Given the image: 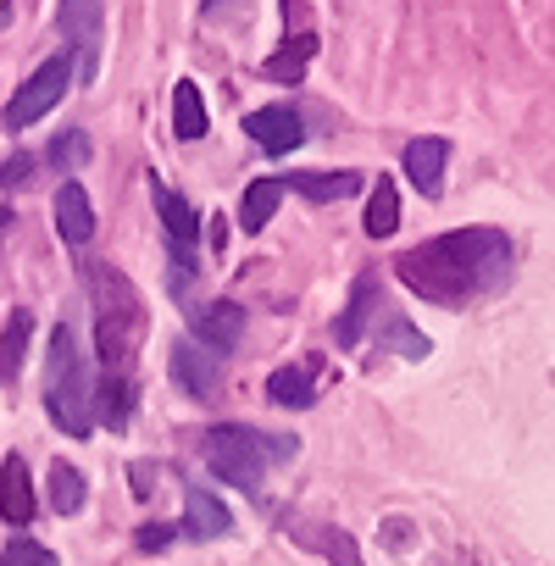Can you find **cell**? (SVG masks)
<instances>
[{
    "mask_svg": "<svg viewBox=\"0 0 555 566\" xmlns=\"http://www.w3.org/2000/svg\"><path fill=\"white\" fill-rule=\"evenodd\" d=\"M395 272L411 295L433 306H467L478 295H494L511 277V239L500 228H455L428 239L422 250L395 255Z\"/></svg>",
    "mask_w": 555,
    "mask_h": 566,
    "instance_id": "obj_1",
    "label": "cell"
},
{
    "mask_svg": "<svg viewBox=\"0 0 555 566\" xmlns=\"http://www.w3.org/2000/svg\"><path fill=\"white\" fill-rule=\"evenodd\" d=\"M200 450H206V467L233 483V489H261V472L272 461L295 455V433H261V428H244V422H217L200 433Z\"/></svg>",
    "mask_w": 555,
    "mask_h": 566,
    "instance_id": "obj_2",
    "label": "cell"
},
{
    "mask_svg": "<svg viewBox=\"0 0 555 566\" xmlns=\"http://www.w3.org/2000/svg\"><path fill=\"white\" fill-rule=\"evenodd\" d=\"M45 406L56 417L62 433L73 439H90L95 433V400H90V373H84V350H78V334L62 323L51 334V384H45Z\"/></svg>",
    "mask_w": 555,
    "mask_h": 566,
    "instance_id": "obj_3",
    "label": "cell"
},
{
    "mask_svg": "<svg viewBox=\"0 0 555 566\" xmlns=\"http://www.w3.org/2000/svg\"><path fill=\"white\" fill-rule=\"evenodd\" d=\"M101 312H95V328H101V356H106V373H128L134 350H139V328H145V312L134 301V290L123 277L101 272Z\"/></svg>",
    "mask_w": 555,
    "mask_h": 566,
    "instance_id": "obj_4",
    "label": "cell"
},
{
    "mask_svg": "<svg viewBox=\"0 0 555 566\" xmlns=\"http://www.w3.org/2000/svg\"><path fill=\"white\" fill-rule=\"evenodd\" d=\"M56 29H62L67 45H73V67H78V78L95 84V73H101L106 7H101V0H62V7H56Z\"/></svg>",
    "mask_w": 555,
    "mask_h": 566,
    "instance_id": "obj_5",
    "label": "cell"
},
{
    "mask_svg": "<svg viewBox=\"0 0 555 566\" xmlns=\"http://www.w3.org/2000/svg\"><path fill=\"white\" fill-rule=\"evenodd\" d=\"M73 78H78V73H73V56H51L45 67H34V78H29V84L12 95V106H7V128H29V123H40L45 112H56Z\"/></svg>",
    "mask_w": 555,
    "mask_h": 566,
    "instance_id": "obj_6",
    "label": "cell"
},
{
    "mask_svg": "<svg viewBox=\"0 0 555 566\" xmlns=\"http://www.w3.org/2000/svg\"><path fill=\"white\" fill-rule=\"evenodd\" d=\"M172 378H178V389H184L189 400H211V395L222 389V361H217V350H206L200 339H178V345H172Z\"/></svg>",
    "mask_w": 555,
    "mask_h": 566,
    "instance_id": "obj_7",
    "label": "cell"
},
{
    "mask_svg": "<svg viewBox=\"0 0 555 566\" xmlns=\"http://www.w3.org/2000/svg\"><path fill=\"white\" fill-rule=\"evenodd\" d=\"M244 134H250L266 156H290V150L306 139V123H301V112H290V106H261V112L244 117Z\"/></svg>",
    "mask_w": 555,
    "mask_h": 566,
    "instance_id": "obj_8",
    "label": "cell"
},
{
    "mask_svg": "<svg viewBox=\"0 0 555 566\" xmlns=\"http://www.w3.org/2000/svg\"><path fill=\"white\" fill-rule=\"evenodd\" d=\"M406 178L422 189V195H439L444 189V161H450V145L439 139V134H422V139H411L406 145Z\"/></svg>",
    "mask_w": 555,
    "mask_h": 566,
    "instance_id": "obj_9",
    "label": "cell"
},
{
    "mask_svg": "<svg viewBox=\"0 0 555 566\" xmlns=\"http://www.w3.org/2000/svg\"><path fill=\"white\" fill-rule=\"evenodd\" d=\"M150 195H156V211H161V222H167L172 255H178V261H189V244L200 239V211H195L184 195H172L167 184H150Z\"/></svg>",
    "mask_w": 555,
    "mask_h": 566,
    "instance_id": "obj_10",
    "label": "cell"
},
{
    "mask_svg": "<svg viewBox=\"0 0 555 566\" xmlns=\"http://www.w3.org/2000/svg\"><path fill=\"white\" fill-rule=\"evenodd\" d=\"M0 516L12 527H29V516H34V478H29L23 455L0 461Z\"/></svg>",
    "mask_w": 555,
    "mask_h": 566,
    "instance_id": "obj_11",
    "label": "cell"
},
{
    "mask_svg": "<svg viewBox=\"0 0 555 566\" xmlns=\"http://www.w3.org/2000/svg\"><path fill=\"white\" fill-rule=\"evenodd\" d=\"M195 334H200L206 350H233V345L244 339V306H233V301L200 306V312H195Z\"/></svg>",
    "mask_w": 555,
    "mask_h": 566,
    "instance_id": "obj_12",
    "label": "cell"
},
{
    "mask_svg": "<svg viewBox=\"0 0 555 566\" xmlns=\"http://www.w3.org/2000/svg\"><path fill=\"white\" fill-rule=\"evenodd\" d=\"M56 233H62L73 250L95 239V211H90V195H84L73 178L56 189Z\"/></svg>",
    "mask_w": 555,
    "mask_h": 566,
    "instance_id": "obj_13",
    "label": "cell"
},
{
    "mask_svg": "<svg viewBox=\"0 0 555 566\" xmlns=\"http://www.w3.org/2000/svg\"><path fill=\"white\" fill-rule=\"evenodd\" d=\"M184 533H189V538H228V533H233V516H228V505H222L217 494L189 489V494H184Z\"/></svg>",
    "mask_w": 555,
    "mask_h": 566,
    "instance_id": "obj_14",
    "label": "cell"
},
{
    "mask_svg": "<svg viewBox=\"0 0 555 566\" xmlns=\"http://www.w3.org/2000/svg\"><path fill=\"white\" fill-rule=\"evenodd\" d=\"M312 56H317V40H312V34H295L284 51H272V56L261 62V78H272V84H301L306 67H312Z\"/></svg>",
    "mask_w": 555,
    "mask_h": 566,
    "instance_id": "obj_15",
    "label": "cell"
},
{
    "mask_svg": "<svg viewBox=\"0 0 555 566\" xmlns=\"http://www.w3.org/2000/svg\"><path fill=\"white\" fill-rule=\"evenodd\" d=\"M278 200H284V178H255L244 184V200H239V228L244 233H261L278 211Z\"/></svg>",
    "mask_w": 555,
    "mask_h": 566,
    "instance_id": "obj_16",
    "label": "cell"
},
{
    "mask_svg": "<svg viewBox=\"0 0 555 566\" xmlns=\"http://www.w3.org/2000/svg\"><path fill=\"white\" fill-rule=\"evenodd\" d=\"M206 128H211V117H206L200 84H195V78H178V90H172V134H178V139H200Z\"/></svg>",
    "mask_w": 555,
    "mask_h": 566,
    "instance_id": "obj_17",
    "label": "cell"
},
{
    "mask_svg": "<svg viewBox=\"0 0 555 566\" xmlns=\"http://www.w3.org/2000/svg\"><path fill=\"white\" fill-rule=\"evenodd\" d=\"M284 189H295V195H306V200L328 206V200H339V195H356V189H362V178H356V172H290V178H284Z\"/></svg>",
    "mask_w": 555,
    "mask_h": 566,
    "instance_id": "obj_18",
    "label": "cell"
},
{
    "mask_svg": "<svg viewBox=\"0 0 555 566\" xmlns=\"http://www.w3.org/2000/svg\"><path fill=\"white\" fill-rule=\"evenodd\" d=\"M295 538H301V544H312V549H323V560H334V566H362V549H356V538H350L345 527L301 522V527H295Z\"/></svg>",
    "mask_w": 555,
    "mask_h": 566,
    "instance_id": "obj_19",
    "label": "cell"
},
{
    "mask_svg": "<svg viewBox=\"0 0 555 566\" xmlns=\"http://www.w3.org/2000/svg\"><path fill=\"white\" fill-rule=\"evenodd\" d=\"M29 334H34V317L29 312H12L7 328H0V384H12L23 356H29Z\"/></svg>",
    "mask_w": 555,
    "mask_h": 566,
    "instance_id": "obj_20",
    "label": "cell"
},
{
    "mask_svg": "<svg viewBox=\"0 0 555 566\" xmlns=\"http://www.w3.org/2000/svg\"><path fill=\"white\" fill-rule=\"evenodd\" d=\"M266 400L272 406H312L317 400V384H312V373L306 367H278L272 378H266Z\"/></svg>",
    "mask_w": 555,
    "mask_h": 566,
    "instance_id": "obj_21",
    "label": "cell"
},
{
    "mask_svg": "<svg viewBox=\"0 0 555 566\" xmlns=\"http://www.w3.org/2000/svg\"><path fill=\"white\" fill-rule=\"evenodd\" d=\"M362 228H367L373 239H389V233L400 228V195H395V184H389V178H378V189H373V200H367Z\"/></svg>",
    "mask_w": 555,
    "mask_h": 566,
    "instance_id": "obj_22",
    "label": "cell"
},
{
    "mask_svg": "<svg viewBox=\"0 0 555 566\" xmlns=\"http://www.w3.org/2000/svg\"><path fill=\"white\" fill-rule=\"evenodd\" d=\"M373 301H378V290H373V277H362V283H356V301H350V312H345V317L334 323V334H339V345H345V350H356V345H362Z\"/></svg>",
    "mask_w": 555,
    "mask_h": 566,
    "instance_id": "obj_23",
    "label": "cell"
},
{
    "mask_svg": "<svg viewBox=\"0 0 555 566\" xmlns=\"http://www.w3.org/2000/svg\"><path fill=\"white\" fill-rule=\"evenodd\" d=\"M84 494H90V489H84V472H78V467H67V461L51 467V505H56V511L73 516V511L84 505Z\"/></svg>",
    "mask_w": 555,
    "mask_h": 566,
    "instance_id": "obj_24",
    "label": "cell"
},
{
    "mask_svg": "<svg viewBox=\"0 0 555 566\" xmlns=\"http://www.w3.org/2000/svg\"><path fill=\"white\" fill-rule=\"evenodd\" d=\"M384 345H395V350H400V356H411V361H422V356H428V339H422L406 317H389V323H384Z\"/></svg>",
    "mask_w": 555,
    "mask_h": 566,
    "instance_id": "obj_25",
    "label": "cell"
},
{
    "mask_svg": "<svg viewBox=\"0 0 555 566\" xmlns=\"http://www.w3.org/2000/svg\"><path fill=\"white\" fill-rule=\"evenodd\" d=\"M0 566H56V555L34 538H12L7 549H0Z\"/></svg>",
    "mask_w": 555,
    "mask_h": 566,
    "instance_id": "obj_26",
    "label": "cell"
},
{
    "mask_svg": "<svg viewBox=\"0 0 555 566\" xmlns=\"http://www.w3.org/2000/svg\"><path fill=\"white\" fill-rule=\"evenodd\" d=\"M51 161H56V167H84V161H90V139H84L78 128L62 134V139L51 145Z\"/></svg>",
    "mask_w": 555,
    "mask_h": 566,
    "instance_id": "obj_27",
    "label": "cell"
},
{
    "mask_svg": "<svg viewBox=\"0 0 555 566\" xmlns=\"http://www.w3.org/2000/svg\"><path fill=\"white\" fill-rule=\"evenodd\" d=\"M29 178H34V161H29V156L0 161V184H7V189H12V184H29Z\"/></svg>",
    "mask_w": 555,
    "mask_h": 566,
    "instance_id": "obj_28",
    "label": "cell"
},
{
    "mask_svg": "<svg viewBox=\"0 0 555 566\" xmlns=\"http://www.w3.org/2000/svg\"><path fill=\"white\" fill-rule=\"evenodd\" d=\"M134 544H139V549H167V544H172V527H161V522H156V527H139Z\"/></svg>",
    "mask_w": 555,
    "mask_h": 566,
    "instance_id": "obj_29",
    "label": "cell"
},
{
    "mask_svg": "<svg viewBox=\"0 0 555 566\" xmlns=\"http://www.w3.org/2000/svg\"><path fill=\"white\" fill-rule=\"evenodd\" d=\"M200 7H206V12H211V7H222V0H200Z\"/></svg>",
    "mask_w": 555,
    "mask_h": 566,
    "instance_id": "obj_30",
    "label": "cell"
},
{
    "mask_svg": "<svg viewBox=\"0 0 555 566\" xmlns=\"http://www.w3.org/2000/svg\"><path fill=\"white\" fill-rule=\"evenodd\" d=\"M0 228H7V211H0Z\"/></svg>",
    "mask_w": 555,
    "mask_h": 566,
    "instance_id": "obj_31",
    "label": "cell"
}]
</instances>
